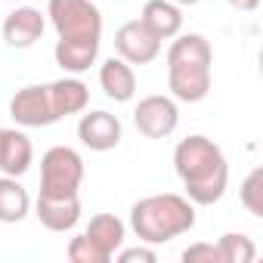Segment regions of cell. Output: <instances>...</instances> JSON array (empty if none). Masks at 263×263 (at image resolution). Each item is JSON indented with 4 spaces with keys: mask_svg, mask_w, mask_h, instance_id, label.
<instances>
[{
    "mask_svg": "<svg viewBox=\"0 0 263 263\" xmlns=\"http://www.w3.org/2000/svg\"><path fill=\"white\" fill-rule=\"evenodd\" d=\"M174 171H177V177L186 189V198L192 204L208 208L226 195V183H229L226 155L214 140H208L201 134H192V137L177 143Z\"/></svg>",
    "mask_w": 263,
    "mask_h": 263,
    "instance_id": "6da1fadb",
    "label": "cell"
},
{
    "mask_svg": "<svg viewBox=\"0 0 263 263\" xmlns=\"http://www.w3.org/2000/svg\"><path fill=\"white\" fill-rule=\"evenodd\" d=\"M214 50L204 34H177L167 47V87L177 102H201L211 93Z\"/></svg>",
    "mask_w": 263,
    "mask_h": 263,
    "instance_id": "7a4b0ae2",
    "label": "cell"
},
{
    "mask_svg": "<svg viewBox=\"0 0 263 263\" xmlns=\"http://www.w3.org/2000/svg\"><path fill=\"white\" fill-rule=\"evenodd\" d=\"M195 226V204L186 195H146L130 208V229L146 245H167Z\"/></svg>",
    "mask_w": 263,
    "mask_h": 263,
    "instance_id": "3957f363",
    "label": "cell"
},
{
    "mask_svg": "<svg viewBox=\"0 0 263 263\" xmlns=\"http://www.w3.org/2000/svg\"><path fill=\"white\" fill-rule=\"evenodd\" d=\"M47 16L59 41H102V13L93 0H50Z\"/></svg>",
    "mask_w": 263,
    "mask_h": 263,
    "instance_id": "277c9868",
    "label": "cell"
},
{
    "mask_svg": "<svg viewBox=\"0 0 263 263\" xmlns=\"http://www.w3.org/2000/svg\"><path fill=\"white\" fill-rule=\"evenodd\" d=\"M84 183V158L71 146H53L41 158V195L68 198Z\"/></svg>",
    "mask_w": 263,
    "mask_h": 263,
    "instance_id": "5b68a950",
    "label": "cell"
},
{
    "mask_svg": "<svg viewBox=\"0 0 263 263\" xmlns=\"http://www.w3.org/2000/svg\"><path fill=\"white\" fill-rule=\"evenodd\" d=\"M134 124L146 140H167L174 130L180 127V108L174 96L152 93L143 96L134 108Z\"/></svg>",
    "mask_w": 263,
    "mask_h": 263,
    "instance_id": "8992f818",
    "label": "cell"
},
{
    "mask_svg": "<svg viewBox=\"0 0 263 263\" xmlns=\"http://www.w3.org/2000/svg\"><path fill=\"white\" fill-rule=\"evenodd\" d=\"M10 118L19 127H50V124H56L59 118L53 111L47 84H28V87L16 90V96L10 99Z\"/></svg>",
    "mask_w": 263,
    "mask_h": 263,
    "instance_id": "52a82bcc",
    "label": "cell"
},
{
    "mask_svg": "<svg viewBox=\"0 0 263 263\" xmlns=\"http://www.w3.org/2000/svg\"><path fill=\"white\" fill-rule=\"evenodd\" d=\"M115 50L130 65H149L161 56V41L140 19H130L115 31Z\"/></svg>",
    "mask_w": 263,
    "mask_h": 263,
    "instance_id": "ba28073f",
    "label": "cell"
},
{
    "mask_svg": "<svg viewBox=\"0 0 263 263\" xmlns=\"http://www.w3.org/2000/svg\"><path fill=\"white\" fill-rule=\"evenodd\" d=\"M124 137V127L111 111H87L78 121V140L90 152H111Z\"/></svg>",
    "mask_w": 263,
    "mask_h": 263,
    "instance_id": "9c48e42d",
    "label": "cell"
},
{
    "mask_svg": "<svg viewBox=\"0 0 263 263\" xmlns=\"http://www.w3.org/2000/svg\"><path fill=\"white\" fill-rule=\"evenodd\" d=\"M44 28H47V13H41L37 7H16L4 19V41L13 50H28L41 41Z\"/></svg>",
    "mask_w": 263,
    "mask_h": 263,
    "instance_id": "30bf717a",
    "label": "cell"
},
{
    "mask_svg": "<svg viewBox=\"0 0 263 263\" xmlns=\"http://www.w3.org/2000/svg\"><path fill=\"white\" fill-rule=\"evenodd\" d=\"M34 217L41 220L44 229L50 232H68L78 226L81 220V198L68 195V198H50V195H37L34 201Z\"/></svg>",
    "mask_w": 263,
    "mask_h": 263,
    "instance_id": "8fae6325",
    "label": "cell"
},
{
    "mask_svg": "<svg viewBox=\"0 0 263 263\" xmlns=\"http://www.w3.org/2000/svg\"><path fill=\"white\" fill-rule=\"evenodd\" d=\"M34 161V146L25 130L4 127V143H0V174L4 177H25Z\"/></svg>",
    "mask_w": 263,
    "mask_h": 263,
    "instance_id": "7c38bea8",
    "label": "cell"
},
{
    "mask_svg": "<svg viewBox=\"0 0 263 263\" xmlns=\"http://www.w3.org/2000/svg\"><path fill=\"white\" fill-rule=\"evenodd\" d=\"M99 87L115 102H130L137 96V74L134 65L124 62L121 56H111L99 65Z\"/></svg>",
    "mask_w": 263,
    "mask_h": 263,
    "instance_id": "4fadbf2b",
    "label": "cell"
},
{
    "mask_svg": "<svg viewBox=\"0 0 263 263\" xmlns=\"http://www.w3.org/2000/svg\"><path fill=\"white\" fill-rule=\"evenodd\" d=\"M140 22L164 44V41H174L183 31V10L177 4H171V0H146Z\"/></svg>",
    "mask_w": 263,
    "mask_h": 263,
    "instance_id": "5bb4252c",
    "label": "cell"
},
{
    "mask_svg": "<svg viewBox=\"0 0 263 263\" xmlns=\"http://www.w3.org/2000/svg\"><path fill=\"white\" fill-rule=\"evenodd\" d=\"M47 90H50V102H53V111L59 121L68 115H81L90 105V87L78 78H59V81L47 84Z\"/></svg>",
    "mask_w": 263,
    "mask_h": 263,
    "instance_id": "9a60e30c",
    "label": "cell"
},
{
    "mask_svg": "<svg viewBox=\"0 0 263 263\" xmlns=\"http://www.w3.org/2000/svg\"><path fill=\"white\" fill-rule=\"evenodd\" d=\"M99 44L102 41H56L53 59H56V65L62 71L81 74V71H87L99 59Z\"/></svg>",
    "mask_w": 263,
    "mask_h": 263,
    "instance_id": "2e32d148",
    "label": "cell"
},
{
    "mask_svg": "<svg viewBox=\"0 0 263 263\" xmlns=\"http://www.w3.org/2000/svg\"><path fill=\"white\" fill-rule=\"evenodd\" d=\"M87 238L108 257V260H115V254H118V248H124V238H127V226H124V220H118L115 214H96L90 223H87Z\"/></svg>",
    "mask_w": 263,
    "mask_h": 263,
    "instance_id": "e0dca14e",
    "label": "cell"
},
{
    "mask_svg": "<svg viewBox=\"0 0 263 263\" xmlns=\"http://www.w3.org/2000/svg\"><path fill=\"white\" fill-rule=\"evenodd\" d=\"M31 211V195L19 177H0V223H22Z\"/></svg>",
    "mask_w": 263,
    "mask_h": 263,
    "instance_id": "ac0fdd59",
    "label": "cell"
},
{
    "mask_svg": "<svg viewBox=\"0 0 263 263\" xmlns=\"http://www.w3.org/2000/svg\"><path fill=\"white\" fill-rule=\"evenodd\" d=\"M217 251H220V263H251L257 257V248L248 235L241 232H226L220 235L217 241Z\"/></svg>",
    "mask_w": 263,
    "mask_h": 263,
    "instance_id": "d6986e66",
    "label": "cell"
},
{
    "mask_svg": "<svg viewBox=\"0 0 263 263\" xmlns=\"http://www.w3.org/2000/svg\"><path fill=\"white\" fill-rule=\"evenodd\" d=\"M238 201L251 217H263V167H254L245 177V183L238 189Z\"/></svg>",
    "mask_w": 263,
    "mask_h": 263,
    "instance_id": "ffe728a7",
    "label": "cell"
},
{
    "mask_svg": "<svg viewBox=\"0 0 263 263\" xmlns=\"http://www.w3.org/2000/svg\"><path fill=\"white\" fill-rule=\"evenodd\" d=\"M65 254H68V260L71 263H108V257L87 238V232H81V235H74L71 241H68V248H65Z\"/></svg>",
    "mask_w": 263,
    "mask_h": 263,
    "instance_id": "44dd1931",
    "label": "cell"
},
{
    "mask_svg": "<svg viewBox=\"0 0 263 263\" xmlns=\"http://www.w3.org/2000/svg\"><path fill=\"white\" fill-rule=\"evenodd\" d=\"M183 263H220V251L211 241H195L183 251Z\"/></svg>",
    "mask_w": 263,
    "mask_h": 263,
    "instance_id": "7402d4cb",
    "label": "cell"
},
{
    "mask_svg": "<svg viewBox=\"0 0 263 263\" xmlns=\"http://www.w3.org/2000/svg\"><path fill=\"white\" fill-rule=\"evenodd\" d=\"M115 257H118L121 263H137V260H140V263H155V260H158V254H155L152 245H146V241L137 245V248H118Z\"/></svg>",
    "mask_w": 263,
    "mask_h": 263,
    "instance_id": "603a6c76",
    "label": "cell"
},
{
    "mask_svg": "<svg viewBox=\"0 0 263 263\" xmlns=\"http://www.w3.org/2000/svg\"><path fill=\"white\" fill-rule=\"evenodd\" d=\"M229 7H235V10H245V13H254L257 7H260V0H226Z\"/></svg>",
    "mask_w": 263,
    "mask_h": 263,
    "instance_id": "cb8c5ba5",
    "label": "cell"
},
{
    "mask_svg": "<svg viewBox=\"0 0 263 263\" xmlns=\"http://www.w3.org/2000/svg\"><path fill=\"white\" fill-rule=\"evenodd\" d=\"M171 4H177V7H195V4H201V0H171Z\"/></svg>",
    "mask_w": 263,
    "mask_h": 263,
    "instance_id": "d4e9b609",
    "label": "cell"
},
{
    "mask_svg": "<svg viewBox=\"0 0 263 263\" xmlns=\"http://www.w3.org/2000/svg\"><path fill=\"white\" fill-rule=\"evenodd\" d=\"M0 143H4V127H0Z\"/></svg>",
    "mask_w": 263,
    "mask_h": 263,
    "instance_id": "484cf974",
    "label": "cell"
}]
</instances>
